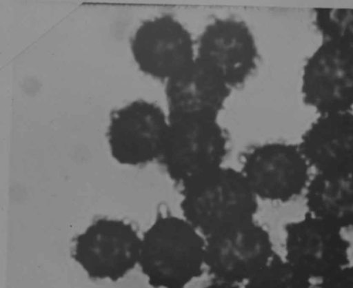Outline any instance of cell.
<instances>
[{
	"instance_id": "cell-3",
	"label": "cell",
	"mask_w": 353,
	"mask_h": 288,
	"mask_svg": "<svg viewBox=\"0 0 353 288\" xmlns=\"http://www.w3.org/2000/svg\"><path fill=\"white\" fill-rule=\"evenodd\" d=\"M228 138L218 119H170L160 161L169 177L181 187L221 167Z\"/></svg>"
},
{
	"instance_id": "cell-9",
	"label": "cell",
	"mask_w": 353,
	"mask_h": 288,
	"mask_svg": "<svg viewBox=\"0 0 353 288\" xmlns=\"http://www.w3.org/2000/svg\"><path fill=\"white\" fill-rule=\"evenodd\" d=\"M170 118L159 105L136 101L114 112L108 132L111 154L119 163L141 165L160 160Z\"/></svg>"
},
{
	"instance_id": "cell-14",
	"label": "cell",
	"mask_w": 353,
	"mask_h": 288,
	"mask_svg": "<svg viewBox=\"0 0 353 288\" xmlns=\"http://www.w3.org/2000/svg\"><path fill=\"white\" fill-rule=\"evenodd\" d=\"M305 194L307 212L343 230L353 227V170L316 172Z\"/></svg>"
},
{
	"instance_id": "cell-11",
	"label": "cell",
	"mask_w": 353,
	"mask_h": 288,
	"mask_svg": "<svg viewBox=\"0 0 353 288\" xmlns=\"http://www.w3.org/2000/svg\"><path fill=\"white\" fill-rule=\"evenodd\" d=\"M196 58L216 72L232 89L243 84L256 66L258 49L249 26L235 18L210 23L196 43Z\"/></svg>"
},
{
	"instance_id": "cell-6",
	"label": "cell",
	"mask_w": 353,
	"mask_h": 288,
	"mask_svg": "<svg viewBox=\"0 0 353 288\" xmlns=\"http://www.w3.org/2000/svg\"><path fill=\"white\" fill-rule=\"evenodd\" d=\"M275 254L269 233L254 220L205 237V265L218 281H248Z\"/></svg>"
},
{
	"instance_id": "cell-5",
	"label": "cell",
	"mask_w": 353,
	"mask_h": 288,
	"mask_svg": "<svg viewBox=\"0 0 353 288\" xmlns=\"http://www.w3.org/2000/svg\"><path fill=\"white\" fill-rule=\"evenodd\" d=\"M141 244L130 224L101 218L77 237L73 258L90 277L117 281L139 265Z\"/></svg>"
},
{
	"instance_id": "cell-12",
	"label": "cell",
	"mask_w": 353,
	"mask_h": 288,
	"mask_svg": "<svg viewBox=\"0 0 353 288\" xmlns=\"http://www.w3.org/2000/svg\"><path fill=\"white\" fill-rule=\"evenodd\" d=\"M231 90L216 72L196 58L166 82L169 118L218 119Z\"/></svg>"
},
{
	"instance_id": "cell-15",
	"label": "cell",
	"mask_w": 353,
	"mask_h": 288,
	"mask_svg": "<svg viewBox=\"0 0 353 288\" xmlns=\"http://www.w3.org/2000/svg\"><path fill=\"white\" fill-rule=\"evenodd\" d=\"M311 280L285 258L275 254L247 281L245 288H313Z\"/></svg>"
},
{
	"instance_id": "cell-18",
	"label": "cell",
	"mask_w": 353,
	"mask_h": 288,
	"mask_svg": "<svg viewBox=\"0 0 353 288\" xmlns=\"http://www.w3.org/2000/svg\"><path fill=\"white\" fill-rule=\"evenodd\" d=\"M204 288H240L236 284L216 281Z\"/></svg>"
},
{
	"instance_id": "cell-4",
	"label": "cell",
	"mask_w": 353,
	"mask_h": 288,
	"mask_svg": "<svg viewBox=\"0 0 353 288\" xmlns=\"http://www.w3.org/2000/svg\"><path fill=\"white\" fill-rule=\"evenodd\" d=\"M310 168L299 145L272 142L248 152L240 170L259 200L285 203L305 192Z\"/></svg>"
},
{
	"instance_id": "cell-13",
	"label": "cell",
	"mask_w": 353,
	"mask_h": 288,
	"mask_svg": "<svg viewBox=\"0 0 353 288\" xmlns=\"http://www.w3.org/2000/svg\"><path fill=\"white\" fill-rule=\"evenodd\" d=\"M299 146L316 172L353 170V112L321 114Z\"/></svg>"
},
{
	"instance_id": "cell-16",
	"label": "cell",
	"mask_w": 353,
	"mask_h": 288,
	"mask_svg": "<svg viewBox=\"0 0 353 288\" xmlns=\"http://www.w3.org/2000/svg\"><path fill=\"white\" fill-rule=\"evenodd\" d=\"M315 23L325 39L353 45V9L317 8Z\"/></svg>"
},
{
	"instance_id": "cell-17",
	"label": "cell",
	"mask_w": 353,
	"mask_h": 288,
	"mask_svg": "<svg viewBox=\"0 0 353 288\" xmlns=\"http://www.w3.org/2000/svg\"><path fill=\"white\" fill-rule=\"evenodd\" d=\"M319 288H353V264L350 263L321 280Z\"/></svg>"
},
{
	"instance_id": "cell-7",
	"label": "cell",
	"mask_w": 353,
	"mask_h": 288,
	"mask_svg": "<svg viewBox=\"0 0 353 288\" xmlns=\"http://www.w3.org/2000/svg\"><path fill=\"white\" fill-rule=\"evenodd\" d=\"M304 102L319 114L353 110V45L324 39L303 68Z\"/></svg>"
},
{
	"instance_id": "cell-2",
	"label": "cell",
	"mask_w": 353,
	"mask_h": 288,
	"mask_svg": "<svg viewBox=\"0 0 353 288\" xmlns=\"http://www.w3.org/2000/svg\"><path fill=\"white\" fill-rule=\"evenodd\" d=\"M183 217L205 237L254 220L258 200L240 169L224 165L181 187Z\"/></svg>"
},
{
	"instance_id": "cell-10",
	"label": "cell",
	"mask_w": 353,
	"mask_h": 288,
	"mask_svg": "<svg viewBox=\"0 0 353 288\" xmlns=\"http://www.w3.org/2000/svg\"><path fill=\"white\" fill-rule=\"evenodd\" d=\"M132 51L143 72L165 82L196 59V43L190 31L168 14L143 23L132 38Z\"/></svg>"
},
{
	"instance_id": "cell-1",
	"label": "cell",
	"mask_w": 353,
	"mask_h": 288,
	"mask_svg": "<svg viewBox=\"0 0 353 288\" xmlns=\"http://www.w3.org/2000/svg\"><path fill=\"white\" fill-rule=\"evenodd\" d=\"M205 237L185 218H158L141 237L139 261L155 288H185L201 275Z\"/></svg>"
},
{
	"instance_id": "cell-8",
	"label": "cell",
	"mask_w": 353,
	"mask_h": 288,
	"mask_svg": "<svg viewBox=\"0 0 353 288\" xmlns=\"http://www.w3.org/2000/svg\"><path fill=\"white\" fill-rule=\"evenodd\" d=\"M285 234V259L311 280H323L350 263L343 229L309 212L288 223Z\"/></svg>"
}]
</instances>
